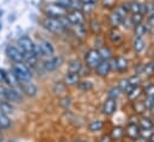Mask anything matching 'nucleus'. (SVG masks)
<instances>
[{"label": "nucleus", "instance_id": "1", "mask_svg": "<svg viewBox=\"0 0 154 142\" xmlns=\"http://www.w3.org/2000/svg\"><path fill=\"white\" fill-rule=\"evenodd\" d=\"M41 24L48 32H51L54 35H62L69 29H72V24L68 22L66 17L53 18L44 16V18L41 20Z\"/></svg>", "mask_w": 154, "mask_h": 142}, {"label": "nucleus", "instance_id": "2", "mask_svg": "<svg viewBox=\"0 0 154 142\" xmlns=\"http://www.w3.org/2000/svg\"><path fill=\"white\" fill-rule=\"evenodd\" d=\"M43 13L47 17H53V18H62L66 17L68 13V10L62 7L60 4H57L55 0L48 1L43 6Z\"/></svg>", "mask_w": 154, "mask_h": 142}, {"label": "nucleus", "instance_id": "3", "mask_svg": "<svg viewBox=\"0 0 154 142\" xmlns=\"http://www.w3.org/2000/svg\"><path fill=\"white\" fill-rule=\"evenodd\" d=\"M12 73L16 75L18 81L22 82H29L31 80V72L25 63H14L12 67Z\"/></svg>", "mask_w": 154, "mask_h": 142}, {"label": "nucleus", "instance_id": "4", "mask_svg": "<svg viewBox=\"0 0 154 142\" xmlns=\"http://www.w3.org/2000/svg\"><path fill=\"white\" fill-rule=\"evenodd\" d=\"M103 61L102 59V55L98 50V48H92L90 50L86 51L85 54V65L88 67V68H94Z\"/></svg>", "mask_w": 154, "mask_h": 142}, {"label": "nucleus", "instance_id": "5", "mask_svg": "<svg viewBox=\"0 0 154 142\" xmlns=\"http://www.w3.org/2000/svg\"><path fill=\"white\" fill-rule=\"evenodd\" d=\"M66 18L68 19V22L72 24V26H77V25H86V14L79 10V8H73L69 10Z\"/></svg>", "mask_w": 154, "mask_h": 142}, {"label": "nucleus", "instance_id": "6", "mask_svg": "<svg viewBox=\"0 0 154 142\" xmlns=\"http://www.w3.org/2000/svg\"><path fill=\"white\" fill-rule=\"evenodd\" d=\"M6 55L14 63H24V55H23V51L19 49L18 45L8 44L6 47Z\"/></svg>", "mask_w": 154, "mask_h": 142}, {"label": "nucleus", "instance_id": "7", "mask_svg": "<svg viewBox=\"0 0 154 142\" xmlns=\"http://www.w3.org/2000/svg\"><path fill=\"white\" fill-rule=\"evenodd\" d=\"M17 44L19 47V49L23 51V54H28V53H34V48H35V42L29 37V36L24 35L20 36L17 41Z\"/></svg>", "mask_w": 154, "mask_h": 142}, {"label": "nucleus", "instance_id": "8", "mask_svg": "<svg viewBox=\"0 0 154 142\" xmlns=\"http://www.w3.org/2000/svg\"><path fill=\"white\" fill-rule=\"evenodd\" d=\"M62 63H63V57L54 55L51 57H48L45 61H43V68L47 72H53L57 69Z\"/></svg>", "mask_w": 154, "mask_h": 142}, {"label": "nucleus", "instance_id": "9", "mask_svg": "<svg viewBox=\"0 0 154 142\" xmlns=\"http://www.w3.org/2000/svg\"><path fill=\"white\" fill-rule=\"evenodd\" d=\"M37 43H38L39 48H41V50H42L43 57H44V56H45V57H51V56L55 55V47H54V44H53L49 39L43 38V39H39Z\"/></svg>", "mask_w": 154, "mask_h": 142}, {"label": "nucleus", "instance_id": "10", "mask_svg": "<svg viewBox=\"0 0 154 142\" xmlns=\"http://www.w3.org/2000/svg\"><path fill=\"white\" fill-rule=\"evenodd\" d=\"M111 65H112V69L119 73H124L125 71H128V67H129V62L124 56H117L115 59H112Z\"/></svg>", "mask_w": 154, "mask_h": 142}, {"label": "nucleus", "instance_id": "11", "mask_svg": "<svg viewBox=\"0 0 154 142\" xmlns=\"http://www.w3.org/2000/svg\"><path fill=\"white\" fill-rule=\"evenodd\" d=\"M123 19H124V17L116 8H112L108 16V23L111 28H118L119 25H122Z\"/></svg>", "mask_w": 154, "mask_h": 142}, {"label": "nucleus", "instance_id": "12", "mask_svg": "<svg viewBox=\"0 0 154 142\" xmlns=\"http://www.w3.org/2000/svg\"><path fill=\"white\" fill-rule=\"evenodd\" d=\"M4 97L8 100V102H20L22 100V94L18 90H16L14 87H8V88H4L2 92Z\"/></svg>", "mask_w": 154, "mask_h": 142}, {"label": "nucleus", "instance_id": "13", "mask_svg": "<svg viewBox=\"0 0 154 142\" xmlns=\"http://www.w3.org/2000/svg\"><path fill=\"white\" fill-rule=\"evenodd\" d=\"M108 38H109V41L112 44L118 45V44H121L123 42L124 35H123V32L118 28H111L110 31H109V34H108Z\"/></svg>", "mask_w": 154, "mask_h": 142}, {"label": "nucleus", "instance_id": "14", "mask_svg": "<svg viewBox=\"0 0 154 142\" xmlns=\"http://www.w3.org/2000/svg\"><path fill=\"white\" fill-rule=\"evenodd\" d=\"M111 71H112L111 60H103V61L96 67V73H97L99 76H106Z\"/></svg>", "mask_w": 154, "mask_h": 142}, {"label": "nucleus", "instance_id": "15", "mask_svg": "<svg viewBox=\"0 0 154 142\" xmlns=\"http://www.w3.org/2000/svg\"><path fill=\"white\" fill-rule=\"evenodd\" d=\"M129 12L131 13H143L145 14V2H140L139 0H130L127 1Z\"/></svg>", "mask_w": 154, "mask_h": 142}, {"label": "nucleus", "instance_id": "16", "mask_svg": "<svg viewBox=\"0 0 154 142\" xmlns=\"http://www.w3.org/2000/svg\"><path fill=\"white\" fill-rule=\"evenodd\" d=\"M88 30L92 35L99 36L102 32V22L98 18H91L88 20Z\"/></svg>", "mask_w": 154, "mask_h": 142}, {"label": "nucleus", "instance_id": "17", "mask_svg": "<svg viewBox=\"0 0 154 142\" xmlns=\"http://www.w3.org/2000/svg\"><path fill=\"white\" fill-rule=\"evenodd\" d=\"M63 82L67 86H75L80 82V74L79 73H73V72H68L63 78Z\"/></svg>", "mask_w": 154, "mask_h": 142}, {"label": "nucleus", "instance_id": "18", "mask_svg": "<svg viewBox=\"0 0 154 142\" xmlns=\"http://www.w3.org/2000/svg\"><path fill=\"white\" fill-rule=\"evenodd\" d=\"M116 106H117L116 105V99H114V98H108L104 102V105H103V112H104V115L111 116L116 111Z\"/></svg>", "mask_w": 154, "mask_h": 142}, {"label": "nucleus", "instance_id": "19", "mask_svg": "<svg viewBox=\"0 0 154 142\" xmlns=\"http://www.w3.org/2000/svg\"><path fill=\"white\" fill-rule=\"evenodd\" d=\"M140 133H141V130H140V128H139L137 124L130 123V124H128L127 128H125V134H127L130 139H137V137L140 136Z\"/></svg>", "mask_w": 154, "mask_h": 142}, {"label": "nucleus", "instance_id": "20", "mask_svg": "<svg viewBox=\"0 0 154 142\" xmlns=\"http://www.w3.org/2000/svg\"><path fill=\"white\" fill-rule=\"evenodd\" d=\"M146 47V42H145V38L143 37H134L133 39V49L135 53L140 54Z\"/></svg>", "mask_w": 154, "mask_h": 142}, {"label": "nucleus", "instance_id": "21", "mask_svg": "<svg viewBox=\"0 0 154 142\" xmlns=\"http://www.w3.org/2000/svg\"><path fill=\"white\" fill-rule=\"evenodd\" d=\"M22 88H23V91L28 94V96H30V97H35L36 94H37V87L34 85V84H31L30 81L29 82H22Z\"/></svg>", "mask_w": 154, "mask_h": 142}, {"label": "nucleus", "instance_id": "22", "mask_svg": "<svg viewBox=\"0 0 154 142\" xmlns=\"http://www.w3.org/2000/svg\"><path fill=\"white\" fill-rule=\"evenodd\" d=\"M147 28H148V25H146L143 23H141L139 25H135L133 28L134 37H143V36L146 35V32H147Z\"/></svg>", "mask_w": 154, "mask_h": 142}, {"label": "nucleus", "instance_id": "23", "mask_svg": "<svg viewBox=\"0 0 154 142\" xmlns=\"http://www.w3.org/2000/svg\"><path fill=\"white\" fill-rule=\"evenodd\" d=\"M82 69V63L78 60V59H74V60H71L68 62V72H73V73H79Z\"/></svg>", "mask_w": 154, "mask_h": 142}, {"label": "nucleus", "instance_id": "24", "mask_svg": "<svg viewBox=\"0 0 154 142\" xmlns=\"http://www.w3.org/2000/svg\"><path fill=\"white\" fill-rule=\"evenodd\" d=\"M127 94H128V99L134 102V100H136V99L142 94V88H141L140 86H134V87L131 88V91L128 92Z\"/></svg>", "mask_w": 154, "mask_h": 142}, {"label": "nucleus", "instance_id": "25", "mask_svg": "<svg viewBox=\"0 0 154 142\" xmlns=\"http://www.w3.org/2000/svg\"><path fill=\"white\" fill-rule=\"evenodd\" d=\"M124 134H125V129H123L122 127H115V128H112V130L110 133L112 140H115V141L121 140L124 136Z\"/></svg>", "mask_w": 154, "mask_h": 142}, {"label": "nucleus", "instance_id": "26", "mask_svg": "<svg viewBox=\"0 0 154 142\" xmlns=\"http://www.w3.org/2000/svg\"><path fill=\"white\" fill-rule=\"evenodd\" d=\"M98 50H99V53H100L103 60H111V59H112V51H111V49H110L109 47L102 45V47L98 48Z\"/></svg>", "mask_w": 154, "mask_h": 142}, {"label": "nucleus", "instance_id": "27", "mask_svg": "<svg viewBox=\"0 0 154 142\" xmlns=\"http://www.w3.org/2000/svg\"><path fill=\"white\" fill-rule=\"evenodd\" d=\"M10 125H11V121H10L8 116L4 111L0 110V128L7 129V128H10Z\"/></svg>", "mask_w": 154, "mask_h": 142}, {"label": "nucleus", "instance_id": "28", "mask_svg": "<svg viewBox=\"0 0 154 142\" xmlns=\"http://www.w3.org/2000/svg\"><path fill=\"white\" fill-rule=\"evenodd\" d=\"M103 127H104V123H103L102 121H99V119H96V121H92V122L90 123L88 129H90V131L96 133V131L102 130V129H103Z\"/></svg>", "mask_w": 154, "mask_h": 142}, {"label": "nucleus", "instance_id": "29", "mask_svg": "<svg viewBox=\"0 0 154 142\" xmlns=\"http://www.w3.org/2000/svg\"><path fill=\"white\" fill-rule=\"evenodd\" d=\"M96 7H97V5H94V4H88V2H82L81 4V11L86 16L93 13V11L96 10Z\"/></svg>", "mask_w": 154, "mask_h": 142}, {"label": "nucleus", "instance_id": "30", "mask_svg": "<svg viewBox=\"0 0 154 142\" xmlns=\"http://www.w3.org/2000/svg\"><path fill=\"white\" fill-rule=\"evenodd\" d=\"M66 84L65 82H61V81H57L55 85H54V92H55V94H57V96H62V94H65L66 93Z\"/></svg>", "mask_w": 154, "mask_h": 142}, {"label": "nucleus", "instance_id": "31", "mask_svg": "<svg viewBox=\"0 0 154 142\" xmlns=\"http://www.w3.org/2000/svg\"><path fill=\"white\" fill-rule=\"evenodd\" d=\"M130 19L133 22V25H139L141 23H143V19H145V14L143 13H131L130 14Z\"/></svg>", "mask_w": 154, "mask_h": 142}, {"label": "nucleus", "instance_id": "32", "mask_svg": "<svg viewBox=\"0 0 154 142\" xmlns=\"http://www.w3.org/2000/svg\"><path fill=\"white\" fill-rule=\"evenodd\" d=\"M78 86H79V88H80L81 91H85V92L91 91V90L93 88V84H92L91 81H88V80H84V81L80 80V82L78 84Z\"/></svg>", "mask_w": 154, "mask_h": 142}, {"label": "nucleus", "instance_id": "33", "mask_svg": "<svg viewBox=\"0 0 154 142\" xmlns=\"http://www.w3.org/2000/svg\"><path fill=\"white\" fill-rule=\"evenodd\" d=\"M117 0H100V5L103 8H108V10H112L117 6Z\"/></svg>", "mask_w": 154, "mask_h": 142}, {"label": "nucleus", "instance_id": "34", "mask_svg": "<svg viewBox=\"0 0 154 142\" xmlns=\"http://www.w3.org/2000/svg\"><path fill=\"white\" fill-rule=\"evenodd\" d=\"M6 82H8L10 85H11V87H16L17 85H18V79L16 78V75L13 74V73H7L6 74V80H5Z\"/></svg>", "mask_w": 154, "mask_h": 142}, {"label": "nucleus", "instance_id": "35", "mask_svg": "<svg viewBox=\"0 0 154 142\" xmlns=\"http://www.w3.org/2000/svg\"><path fill=\"white\" fill-rule=\"evenodd\" d=\"M140 128L141 129H152L153 122L149 118H141L140 119Z\"/></svg>", "mask_w": 154, "mask_h": 142}, {"label": "nucleus", "instance_id": "36", "mask_svg": "<svg viewBox=\"0 0 154 142\" xmlns=\"http://www.w3.org/2000/svg\"><path fill=\"white\" fill-rule=\"evenodd\" d=\"M146 109H147V106H146L145 102H136V100H134V110H135L136 112L142 113Z\"/></svg>", "mask_w": 154, "mask_h": 142}, {"label": "nucleus", "instance_id": "37", "mask_svg": "<svg viewBox=\"0 0 154 142\" xmlns=\"http://www.w3.org/2000/svg\"><path fill=\"white\" fill-rule=\"evenodd\" d=\"M143 74L147 75V76H151L154 74V62H151V63H147L143 66Z\"/></svg>", "mask_w": 154, "mask_h": 142}, {"label": "nucleus", "instance_id": "38", "mask_svg": "<svg viewBox=\"0 0 154 142\" xmlns=\"http://www.w3.org/2000/svg\"><path fill=\"white\" fill-rule=\"evenodd\" d=\"M122 91H121V88L117 86V87H112L110 91H109V93H108V96H109V98H114L116 99L118 96H119V93H121Z\"/></svg>", "mask_w": 154, "mask_h": 142}, {"label": "nucleus", "instance_id": "39", "mask_svg": "<svg viewBox=\"0 0 154 142\" xmlns=\"http://www.w3.org/2000/svg\"><path fill=\"white\" fill-rule=\"evenodd\" d=\"M0 110L4 111V112L7 115V113H11L13 109H12V106H11L10 104H7V103H1V104H0Z\"/></svg>", "mask_w": 154, "mask_h": 142}, {"label": "nucleus", "instance_id": "40", "mask_svg": "<svg viewBox=\"0 0 154 142\" xmlns=\"http://www.w3.org/2000/svg\"><path fill=\"white\" fill-rule=\"evenodd\" d=\"M128 80H129V82H130L131 86H139V82H140V78H139V75H134V76L129 78Z\"/></svg>", "mask_w": 154, "mask_h": 142}, {"label": "nucleus", "instance_id": "41", "mask_svg": "<svg viewBox=\"0 0 154 142\" xmlns=\"http://www.w3.org/2000/svg\"><path fill=\"white\" fill-rule=\"evenodd\" d=\"M145 93L148 97H154V85H149L145 88Z\"/></svg>", "mask_w": 154, "mask_h": 142}, {"label": "nucleus", "instance_id": "42", "mask_svg": "<svg viewBox=\"0 0 154 142\" xmlns=\"http://www.w3.org/2000/svg\"><path fill=\"white\" fill-rule=\"evenodd\" d=\"M112 137H111V135H103L100 139H99V142H112Z\"/></svg>", "mask_w": 154, "mask_h": 142}, {"label": "nucleus", "instance_id": "43", "mask_svg": "<svg viewBox=\"0 0 154 142\" xmlns=\"http://www.w3.org/2000/svg\"><path fill=\"white\" fill-rule=\"evenodd\" d=\"M6 72L4 71V69H0V82H2V81H5L6 80Z\"/></svg>", "mask_w": 154, "mask_h": 142}, {"label": "nucleus", "instance_id": "44", "mask_svg": "<svg viewBox=\"0 0 154 142\" xmlns=\"http://www.w3.org/2000/svg\"><path fill=\"white\" fill-rule=\"evenodd\" d=\"M82 2H88V4H94V5H98L100 2V0H81Z\"/></svg>", "mask_w": 154, "mask_h": 142}, {"label": "nucleus", "instance_id": "45", "mask_svg": "<svg viewBox=\"0 0 154 142\" xmlns=\"http://www.w3.org/2000/svg\"><path fill=\"white\" fill-rule=\"evenodd\" d=\"M149 140L152 142H154V133H152V135H151V137H149Z\"/></svg>", "mask_w": 154, "mask_h": 142}, {"label": "nucleus", "instance_id": "46", "mask_svg": "<svg viewBox=\"0 0 154 142\" xmlns=\"http://www.w3.org/2000/svg\"><path fill=\"white\" fill-rule=\"evenodd\" d=\"M73 142H84V141H81L80 139H77V140H74V141H73Z\"/></svg>", "mask_w": 154, "mask_h": 142}, {"label": "nucleus", "instance_id": "47", "mask_svg": "<svg viewBox=\"0 0 154 142\" xmlns=\"http://www.w3.org/2000/svg\"><path fill=\"white\" fill-rule=\"evenodd\" d=\"M2 92H4V88H2V87H1V86H0V94H1V93H2Z\"/></svg>", "mask_w": 154, "mask_h": 142}, {"label": "nucleus", "instance_id": "48", "mask_svg": "<svg viewBox=\"0 0 154 142\" xmlns=\"http://www.w3.org/2000/svg\"><path fill=\"white\" fill-rule=\"evenodd\" d=\"M1 14H2V11H1V10H0V17H1Z\"/></svg>", "mask_w": 154, "mask_h": 142}, {"label": "nucleus", "instance_id": "49", "mask_svg": "<svg viewBox=\"0 0 154 142\" xmlns=\"http://www.w3.org/2000/svg\"><path fill=\"white\" fill-rule=\"evenodd\" d=\"M0 29H1V24H0Z\"/></svg>", "mask_w": 154, "mask_h": 142}, {"label": "nucleus", "instance_id": "50", "mask_svg": "<svg viewBox=\"0 0 154 142\" xmlns=\"http://www.w3.org/2000/svg\"><path fill=\"white\" fill-rule=\"evenodd\" d=\"M0 141H1V136H0Z\"/></svg>", "mask_w": 154, "mask_h": 142}, {"label": "nucleus", "instance_id": "51", "mask_svg": "<svg viewBox=\"0 0 154 142\" xmlns=\"http://www.w3.org/2000/svg\"><path fill=\"white\" fill-rule=\"evenodd\" d=\"M84 142H90V141H84Z\"/></svg>", "mask_w": 154, "mask_h": 142}, {"label": "nucleus", "instance_id": "52", "mask_svg": "<svg viewBox=\"0 0 154 142\" xmlns=\"http://www.w3.org/2000/svg\"><path fill=\"white\" fill-rule=\"evenodd\" d=\"M145 1H148V0H145Z\"/></svg>", "mask_w": 154, "mask_h": 142}, {"label": "nucleus", "instance_id": "53", "mask_svg": "<svg viewBox=\"0 0 154 142\" xmlns=\"http://www.w3.org/2000/svg\"><path fill=\"white\" fill-rule=\"evenodd\" d=\"M149 142H152V141H149Z\"/></svg>", "mask_w": 154, "mask_h": 142}, {"label": "nucleus", "instance_id": "54", "mask_svg": "<svg viewBox=\"0 0 154 142\" xmlns=\"http://www.w3.org/2000/svg\"><path fill=\"white\" fill-rule=\"evenodd\" d=\"M0 129H1V128H0Z\"/></svg>", "mask_w": 154, "mask_h": 142}]
</instances>
